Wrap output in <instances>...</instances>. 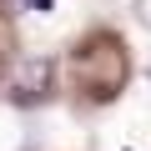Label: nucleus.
<instances>
[{"mask_svg": "<svg viewBox=\"0 0 151 151\" xmlns=\"http://www.w3.org/2000/svg\"><path fill=\"white\" fill-rule=\"evenodd\" d=\"M50 91V60H25L20 70H15V96H45Z\"/></svg>", "mask_w": 151, "mask_h": 151, "instance_id": "1", "label": "nucleus"}]
</instances>
